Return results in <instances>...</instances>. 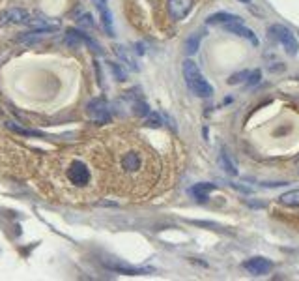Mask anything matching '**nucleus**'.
Listing matches in <instances>:
<instances>
[{
    "mask_svg": "<svg viewBox=\"0 0 299 281\" xmlns=\"http://www.w3.org/2000/svg\"><path fill=\"white\" fill-rule=\"evenodd\" d=\"M279 203L284 205V206H292L296 208L299 206V189H292V191H286L279 197Z\"/></svg>",
    "mask_w": 299,
    "mask_h": 281,
    "instance_id": "obj_15",
    "label": "nucleus"
},
{
    "mask_svg": "<svg viewBox=\"0 0 299 281\" xmlns=\"http://www.w3.org/2000/svg\"><path fill=\"white\" fill-rule=\"evenodd\" d=\"M225 28H227L228 32H232V34H236V36L239 37H245L247 41H251L252 45L256 47L258 43H260V39H258V36L252 32L251 28H247V26L243 25L241 21H236V23H228V25H223Z\"/></svg>",
    "mask_w": 299,
    "mask_h": 281,
    "instance_id": "obj_10",
    "label": "nucleus"
},
{
    "mask_svg": "<svg viewBox=\"0 0 299 281\" xmlns=\"http://www.w3.org/2000/svg\"><path fill=\"white\" fill-rule=\"evenodd\" d=\"M200 39H202V34H200V32H196V34H193V36L187 37V41H185V53H187V55H194L196 51L200 49Z\"/></svg>",
    "mask_w": 299,
    "mask_h": 281,
    "instance_id": "obj_17",
    "label": "nucleus"
},
{
    "mask_svg": "<svg viewBox=\"0 0 299 281\" xmlns=\"http://www.w3.org/2000/svg\"><path fill=\"white\" fill-rule=\"evenodd\" d=\"M241 2H245V4H251V0H241Z\"/></svg>",
    "mask_w": 299,
    "mask_h": 281,
    "instance_id": "obj_26",
    "label": "nucleus"
},
{
    "mask_svg": "<svg viewBox=\"0 0 299 281\" xmlns=\"http://www.w3.org/2000/svg\"><path fill=\"white\" fill-rule=\"evenodd\" d=\"M144 171V158L142 152L137 148H129L122 152L118 158V174L123 178H135Z\"/></svg>",
    "mask_w": 299,
    "mask_h": 281,
    "instance_id": "obj_3",
    "label": "nucleus"
},
{
    "mask_svg": "<svg viewBox=\"0 0 299 281\" xmlns=\"http://www.w3.org/2000/svg\"><path fill=\"white\" fill-rule=\"evenodd\" d=\"M183 79H185L189 90H191L194 96H198V98H210L213 94V86L206 81V77L202 75L200 68L196 66L194 60L187 58V60L183 62Z\"/></svg>",
    "mask_w": 299,
    "mask_h": 281,
    "instance_id": "obj_2",
    "label": "nucleus"
},
{
    "mask_svg": "<svg viewBox=\"0 0 299 281\" xmlns=\"http://www.w3.org/2000/svg\"><path fill=\"white\" fill-rule=\"evenodd\" d=\"M260 79H262V72L260 70H254L249 74V81H247V86H254L260 83Z\"/></svg>",
    "mask_w": 299,
    "mask_h": 281,
    "instance_id": "obj_22",
    "label": "nucleus"
},
{
    "mask_svg": "<svg viewBox=\"0 0 299 281\" xmlns=\"http://www.w3.org/2000/svg\"><path fill=\"white\" fill-rule=\"evenodd\" d=\"M298 79H299V77H298Z\"/></svg>",
    "mask_w": 299,
    "mask_h": 281,
    "instance_id": "obj_28",
    "label": "nucleus"
},
{
    "mask_svg": "<svg viewBox=\"0 0 299 281\" xmlns=\"http://www.w3.org/2000/svg\"><path fill=\"white\" fill-rule=\"evenodd\" d=\"M28 19H30V15L26 10L12 8V10H8L0 15V25H26Z\"/></svg>",
    "mask_w": 299,
    "mask_h": 281,
    "instance_id": "obj_9",
    "label": "nucleus"
},
{
    "mask_svg": "<svg viewBox=\"0 0 299 281\" xmlns=\"http://www.w3.org/2000/svg\"><path fill=\"white\" fill-rule=\"evenodd\" d=\"M88 114L96 120V122H108L110 114H108V105L105 99H92L88 103Z\"/></svg>",
    "mask_w": 299,
    "mask_h": 281,
    "instance_id": "obj_8",
    "label": "nucleus"
},
{
    "mask_svg": "<svg viewBox=\"0 0 299 281\" xmlns=\"http://www.w3.org/2000/svg\"><path fill=\"white\" fill-rule=\"evenodd\" d=\"M298 163H299V159H298Z\"/></svg>",
    "mask_w": 299,
    "mask_h": 281,
    "instance_id": "obj_27",
    "label": "nucleus"
},
{
    "mask_svg": "<svg viewBox=\"0 0 299 281\" xmlns=\"http://www.w3.org/2000/svg\"><path fill=\"white\" fill-rule=\"evenodd\" d=\"M247 77H249V72H239V74L232 75V77L228 79V83H230V85H238V83H243Z\"/></svg>",
    "mask_w": 299,
    "mask_h": 281,
    "instance_id": "obj_21",
    "label": "nucleus"
},
{
    "mask_svg": "<svg viewBox=\"0 0 299 281\" xmlns=\"http://www.w3.org/2000/svg\"><path fill=\"white\" fill-rule=\"evenodd\" d=\"M64 182L75 191H88L94 186V174L83 158H71L64 167Z\"/></svg>",
    "mask_w": 299,
    "mask_h": 281,
    "instance_id": "obj_1",
    "label": "nucleus"
},
{
    "mask_svg": "<svg viewBox=\"0 0 299 281\" xmlns=\"http://www.w3.org/2000/svg\"><path fill=\"white\" fill-rule=\"evenodd\" d=\"M116 53H118V56L123 62H125V64H129V66H131L133 70H139V68H137V62H135V58H133V55L127 49H125V47L118 45V47H116Z\"/></svg>",
    "mask_w": 299,
    "mask_h": 281,
    "instance_id": "obj_18",
    "label": "nucleus"
},
{
    "mask_svg": "<svg viewBox=\"0 0 299 281\" xmlns=\"http://www.w3.org/2000/svg\"><path fill=\"white\" fill-rule=\"evenodd\" d=\"M219 163H221V167L225 169V172H228L230 176H236V174H238V169H236L234 161L230 159V156H228L225 150H223V152H221V156H219Z\"/></svg>",
    "mask_w": 299,
    "mask_h": 281,
    "instance_id": "obj_16",
    "label": "nucleus"
},
{
    "mask_svg": "<svg viewBox=\"0 0 299 281\" xmlns=\"http://www.w3.org/2000/svg\"><path fill=\"white\" fill-rule=\"evenodd\" d=\"M194 0H167V12L172 21H183L193 10Z\"/></svg>",
    "mask_w": 299,
    "mask_h": 281,
    "instance_id": "obj_5",
    "label": "nucleus"
},
{
    "mask_svg": "<svg viewBox=\"0 0 299 281\" xmlns=\"http://www.w3.org/2000/svg\"><path fill=\"white\" fill-rule=\"evenodd\" d=\"M105 266L110 272H116V274H123V276H142V274H152L156 272L150 266H133V264H125V262H108L105 261Z\"/></svg>",
    "mask_w": 299,
    "mask_h": 281,
    "instance_id": "obj_6",
    "label": "nucleus"
},
{
    "mask_svg": "<svg viewBox=\"0 0 299 281\" xmlns=\"http://www.w3.org/2000/svg\"><path fill=\"white\" fill-rule=\"evenodd\" d=\"M144 124L150 126V128H159V126H161V116L150 111V112L144 116Z\"/></svg>",
    "mask_w": 299,
    "mask_h": 281,
    "instance_id": "obj_19",
    "label": "nucleus"
},
{
    "mask_svg": "<svg viewBox=\"0 0 299 281\" xmlns=\"http://www.w3.org/2000/svg\"><path fill=\"white\" fill-rule=\"evenodd\" d=\"M81 25H86V26H90L92 23H90V15H86V17H83V21H81Z\"/></svg>",
    "mask_w": 299,
    "mask_h": 281,
    "instance_id": "obj_25",
    "label": "nucleus"
},
{
    "mask_svg": "<svg viewBox=\"0 0 299 281\" xmlns=\"http://www.w3.org/2000/svg\"><path fill=\"white\" fill-rule=\"evenodd\" d=\"M135 112H137L139 116H146V114L150 112V107H148L144 101H137V103H135Z\"/></svg>",
    "mask_w": 299,
    "mask_h": 281,
    "instance_id": "obj_23",
    "label": "nucleus"
},
{
    "mask_svg": "<svg viewBox=\"0 0 299 281\" xmlns=\"http://www.w3.org/2000/svg\"><path fill=\"white\" fill-rule=\"evenodd\" d=\"M110 72H112V75L118 79L120 83H123V81H125V77H127V75H125V72L122 70V66H120V64H116V62H110Z\"/></svg>",
    "mask_w": 299,
    "mask_h": 281,
    "instance_id": "obj_20",
    "label": "nucleus"
},
{
    "mask_svg": "<svg viewBox=\"0 0 299 281\" xmlns=\"http://www.w3.org/2000/svg\"><path fill=\"white\" fill-rule=\"evenodd\" d=\"M26 25L32 26L34 30H41V32H53L58 28V23L56 21H49L45 17H36V19H28Z\"/></svg>",
    "mask_w": 299,
    "mask_h": 281,
    "instance_id": "obj_12",
    "label": "nucleus"
},
{
    "mask_svg": "<svg viewBox=\"0 0 299 281\" xmlns=\"http://www.w3.org/2000/svg\"><path fill=\"white\" fill-rule=\"evenodd\" d=\"M213 189H215V184H196V186L191 187V195H194L198 201H206L208 195H210V191H213Z\"/></svg>",
    "mask_w": 299,
    "mask_h": 281,
    "instance_id": "obj_13",
    "label": "nucleus"
},
{
    "mask_svg": "<svg viewBox=\"0 0 299 281\" xmlns=\"http://www.w3.org/2000/svg\"><path fill=\"white\" fill-rule=\"evenodd\" d=\"M243 268L252 276H265L269 270L273 268V262L264 259V257H252V259L243 262Z\"/></svg>",
    "mask_w": 299,
    "mask_h": 281,
    "instance_id": "obj_7",
    "label": "nucleus"
},
{
    "mask_svg": "<svg viewBox=\"0 0 299 281\" xmlns=\"http://www.w3.org/2000/svg\"><path fill=\"white\" fill-rule=\"evenodd\" d=\"M99 12V19H101V25L105 28V32H107V36H114V26H112V13L108 10V6L105 8H101V10H97Z\"/></svg>",
    "mask_w": 299,
    "mask_h": 281,
    "instance_id": "obj_14",
    "label": "nucleus"
},
{
    "mask_svg": "<svg viewBox=\"0 0 299 281\" xmlns=\"http://www.w3.org/2000/svg\"><path fill=\"white\" fill-rule=\"evenodd\" d=\"M236 21H241L239 15H234V13H228V12H219L213 13L208 17V25H228V23H236Z\"/></svg>",
    "mask_w": 299,
    "mask_h": 281,
    "instance_id": "obj_11",
    "label": "nucleus"
},
{
    "mask_svg": "<svg viewBox=\"0 0 299 281\" xmlns=\"http://www.w3.org/2000/svg\"><path fill=\"white\" fill-rule=\"evenodd\" d=\"M269 34L275 37L277 41L284 47V51H286L290 56H296L299 51V43L298 39H296V36L292 34V30L288 28V26L284 25H271L269 26Z\"/></svg>",
    "mask_w": 299,
    "mask_h": 281,
    "instance_id": "obj_4",
    "label": "nucleus"
},
{
    "mask_svg": "<svg viewBox=\"0 0 299 281\" xmlns=\"http://www.w3.org/2000/svg\"><path fill=\"white\" fill-rule=\"evenodd\" d=\"M92 2H94V6H96L97 10H101V8L107 6V0H92Z\"/></svg>",
    "mask_w": 299,
    "mask_h": 281,
    "instance_id": "obj_24",
    "label": "nucleus"
}]
</instances>
